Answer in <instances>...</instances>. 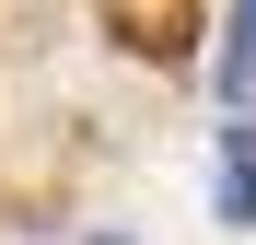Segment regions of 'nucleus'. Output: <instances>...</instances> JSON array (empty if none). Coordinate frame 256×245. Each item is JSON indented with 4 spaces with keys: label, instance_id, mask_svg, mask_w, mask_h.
I'll return each instance as SVG.
<instances>
[{
    "label": "nucleus",
    "instance_id": "obj_3",
    "mask_svg": "<svg viewBox=\"0 0 256 245\" xmlns=\"http://www.w3.org/2000/svg\"><path fill=\"white\" fill-rule=\"evenodd\" d=\"M94 245H128V233H94Z\"/></svg>",
    "mask_w": 256,
    "mask_h": 245
},
{
    "label": "nucleus",
    "instance_id": "obj_2",
    "mask_svg": "<svg viewBox=\"0 0 256 245\" xmlns=\"http://www.w3.org/2000/svg\"><path fill=\"white\" fill-rule=\"evenodd\" d=\"M210 198H222L233 233H256V117H233V129H222V175H210Z\"/></svg>",
    "mask_w": 256,
    "mask_h": 245
},
{
    "label": "nucleus",
    "instance_id": "obj_1",
    "mask_svg": "<svg viewBox=\"0 0 256 245\" xmlns=\"http://www.w3.org/2000/svg\"><path fill=\"white\" fill-rule=\"evenodd\" d=\"M210 82H222V105H233V117L256 105V0H222V35H210Z\"/></svg>",
    "mask_w": 256,
    "mask_h": 245
}]
</instances>
